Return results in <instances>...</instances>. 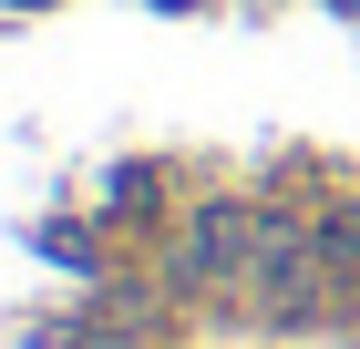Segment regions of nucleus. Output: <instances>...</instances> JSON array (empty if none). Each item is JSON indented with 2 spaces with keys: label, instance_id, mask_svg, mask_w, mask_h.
Listing matches in <instances>:
<instances>
[{
  "label": "nucleus",
  "instance_id": "nucleus-2",
  "mask_svg": "<svg viewBox=\"0 0 360 349\" xmlns=\"http://www.w3.org/2000/svg\"><path fill=\"white\" fill-rule=\"evenodd\" d=\"M309 237H319V257H330L340 277L360 268V206H330V216H319V226H309Z\"/></svg>",
  "mask_w": 360,
  "mask_h": 349
},
{
  "label": "nucleus",
  "instance_id": "nucleus-1",
  "mask_svg": "<svg viewBox=\"0 0 360 349\" xmlns=\"http://www.w3.org/2000/svg\"><path fill=\"white\" fill-rule=\"evenodd\" d=\"M257 257H268V206H248V195H206L186 216V237H175V277L186 288H248Z\"/></svg>",
  "mask_w": 360,
  "mask_h": 349
}]
</instances>
